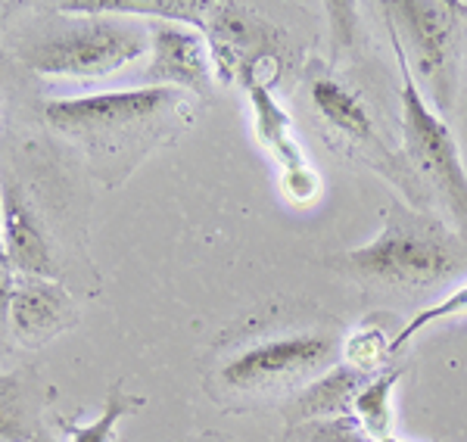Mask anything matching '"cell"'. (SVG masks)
<instances>
[{
    "label": "cell",
    "mask_w": 467,
    "mask_h": 442,
    "mask_svg": "<svg viewBox=\"0 0 467 442\" xmlns=\"http://www.w3.org/2000/svg\"><path fill=\"white\" fill-rule=\"evenodd\" d=\"M0 268H6V256H4V203H0Z\"/></svg>",
    "instance_id": "cell-20"
},
{
    "label": "cell",
    "mask_w": 467,
    "mask_h": 442,
    "mask_svg": "<svg viewBox=\"0 0 467 442\" xmlns=\"http://www.w3.org/2000/svg\"><path fill=\"white\" fill-rule=\"evenodd\" d=\"M150 69L147 81L156 87H178L187 94L209 97L215 91V66L206 37L187 22L153 19L150 22Z\"/></svg>",
    "instance_id": "cell-8"
},
{
    "label": "cell",
    "mask_w": 467,
    "mask_h": 442,
    "mask_svg": "<svg viewBox=\"0 0 467 442\" xmlns=\"http://www.w3.org/2000/svg\"><path fill=\"white\" fill-rule=\"evenodd\" d=\"M343 336L340 324L321 314L250 336L209 371L206 393L228 411L287 408L303 389L340 362Z\"/></svg>",
    "instance_id": "cell-3"
},
{
    "label": "cell",
    "mask_w": 467,
    "mask_h": 442,
    "mask_svg": "<svg viewBox=\"0 0 467 442\" xmlns=\"http://www.w3.org/2000/svg\"><path fill=\"white\" fill-rule=\"evenodd\" d=\"M393 44L399 78H402V91H399V109H402V159L409 162L411 175L418 178L424 193L431 197L433 212L442 209L449 215V224L462 231L467 237V169L462 159V147H458L455 134L446 125L424 91L418 87L411 75V66L405 59V50L399 37L389 32Z\"/></svg>",
    "instance_id": "cell-4"
},
{
    "label": "cell",
    "mask_w": 467,
    "mask_h": 442,
    "mask_svg": "<svg viewBox=\"0 0 467 442\" xmlns=\"http://www.w3.org/2000/svg\"><path fill=\"white\" fill-rule=\"evenodd\" d=\"M324 265L365 293L402 303L449 293L467 281V237L433 212L396 200L383 209V228L356 250L327 256Z\"/></svg>",
    "instance_id": "cell-1"
},
{
    "label": "cell",
    "mask_w": 467,
    "mask_h": 442,
    "mask_svg": "<svg viewBox=\"0 0 467 442\" xmlns=\"http://www.w3.org/2000/svg\"><path fill=\"white\" fill-rule=\"evenodd\" d=\"M464 112H467V97H464Z\"/></svg>",
    "instance_id": "cell-22"
},
{
    "label": "cell",
    "mask_w": 467,
    "mask_h": 442,
    "mask_svg": "<svg viewBox=\"0 0 467 442\" xmlns=\"http://www.w3.org/2000/svg\"><path fill=\"white\" fill-rule=\"evenodd\" d=\"M371 380V374L349 368L346 362H337L330 371H324L312 386L303 389L287 408V427L306 421H330V417H352V402L358 389Z\"/></svg>",
    "instance_id": "cell-12"
},
{
    "label": "cell",
    "mask_w": 467,
    "mask_h": 442,
    "mask_svg": "<svg viewBox=\"0 0 467 442\" xmlns=\"http://www.w3.org/2000/svg\"><path fill=\"white\" fill-rule=\"evenodd\" d=\"M75 303L59 283L32 277L13 293V343L22 349H41L75 324Z\"/></svg>",
    "instance_id": "cell-9"
},
{
    "label": "cell",
    "mask_w": 467,
    "mask_h": 442,
    "mask_svg": "<svg viewBox=\"0 0 467 442\" xmlns=\"http://www.w3.org/2000/svg\"><path fill=\"white\" fill-rule=\"evenodd\" d=\"M13 293L16 283L6 268H0V349L13 346Z\"/></svg>",
    "instance_id": "cell-18"
},
{
    "label": "cell",
    "mask_w": 467,
    "mask_h": 442,
    "mask_svg": "<svg viewBox=\"0 0 467 442\" xmlns=\"http://www.w3.org/2000/svg\"><path fill=\"white\" fill-rule=\"evenodd\" d=\"M402 374H405L402 365L374 374V377L358 389L356 402H352V417H356L358 427L374 442L387 439L389 433H393V389L399 380H402Z\"/></svg>",
    "instance_id": "cell-13"
},
{
    "label": "cell",
    "mask_w": 467,
    "mask_h": 442,
    "mask_svg": "<svg viewBox=\"0 0 467 442\" xmlns=\"http://www.w3.org/2000/svg\"><path fill=\"white\" fill-rule=\"evenodd\" d=\"M308 94H312V103L318 109L321 122L327 125V131L334 138L343 140L346 153L352 159H361L368 169L378 171L383 181L393 184L411 209L433 212L431 197L424 193L418 178L411 175L409 162L402 159V153L387 147V140L380 138L378 125H374L371 112L365 107V100L352 87H346L340 78H334L327 72H315L308 78Z\"/></svg>",
    "instance_id": "cell-7"
},
{
    "label": "cell",
    "mask_w": 467,
    "mask_h": 442,
    "mask_svg": "<svg viewBox=\"0 0 467 442\" xmlns=\"http://www.w3.org/2000/svg\"><path fill=\"white\" fill-rule=\"evenodd\" d=\"M244 85H246V97H250V109H253V128L259 144L265 147V153L277 162L284 175H296L303 169H312V162L306 159L303 144L296 138V128H293V118L287 116V109L277 103V97L271 94V87L265 81H259L255 69L244 72Z\"/></svg>",
    "instance_id": "cell-10"
},
{
    "label": "cell",
    "mask_w": 467,
    "mask_h": 442,
    "mask_svg": "<svg viewBox=\"0 0 467 442\" xmlns=\"http://www.w3.org/2000/svg\"><path fill=\"white\" fill-rule=\"evenodd\" d=\"M380 442H409V439H399V437H393V433H389L387 439H380Z\"/></svg>",
    "instance_id": "cell-21"
},
{
    "label": "cell",
    "mask_w": 467,
    "mask_h": 442,
    "mask_svg": "<svg viewBox=\"0 0 467 442\" xmlns=\"http://www.w3.org/2000/svg\"><path fill=\"white\" fill-rule=\"evenodd\" d=\"M380 13L402 44L418 87H424L431 107L446 116L462 85L467 6L449 0H396L383 4Z\"/></svg>",
    "instance_id": "cell-5"
},
{
    "label": "cell",
    "mask_w": 467,
    "mask_h": 442,
    "mask_svg": "<svg viewBox=\"0 0 467 442\" xmlns=\"http://www.w3.org/2000/svg\"><path fill=\"white\" fill-rule=\"evenodd\" d=\"M393 340H396V334H387V327H383L378 318H368V321H361L356 331H349L343 336L340 362L374 377V374L393 368V358H396Z\"/></svg>",
    "instance_id": "cell-14"
},
{
    "label": "cell",
    "mask_w": 467,
    "mask_h": 442,
    "mask_svg": "<svg viewBox=\"0 0 467 442\" xmlns=\"http://www.w3.org/2000/svg\"><path fill=\"white\" fill-rule=\"evenodd\" d=\"M140 406H144V399H138L128 389L116 386L109 393V399L103 402V411L90 424H63L66 442H112L116 439V427Z\"/></svg>",
    "instance_id": "cell-15"
},
{
    "label": "cell",
    "mask_w": 467,
    "mask_h": 442,
    "mask_svg": "<svg viewBox=\"0 0 467 442\" xmlns=\"http://www.w3.org/2000/svg\"><path fill=\"white\" fill-rule=\"evenodd\" d=\"M4 256L6 268L32 277L54 274V259H50V243L37 224L28 200L19 193V187H6L4 193Z\"/></svg>",
    "instance_id": "cell-11"
},
{
    "label": "cell",
    "mask_w": 467,
    "mask_h": 442,
    "mask_svg": "<svg viewBox=\"0 0 467 442\" xmlns=\"http://www.w3.org/2000/svg\"><path fill=\"white\" fill-rule=\"evenodd\" d=\"M287 442H374L356 417H330L287 427Z\"/></svg>",
    "instance_id": "cell-17"
},
{
    "label": "cell",
    "mask_w": 467,
    "mask_h": 442,
    "mask_svg": "<svg viewBox=\"0 0 467 442\" xmlns=\"http://www.w3.org/2000/svg\"><path fill=\"white\" fill-rule=\"evenodd\" d=\"M35 417L16 377L0 374V442H32Z\"/></svg>",
    "instance_id": "cell-16"
},
{
    "label": "cell",
    "mask_w": 467,
    "mask_h": 442,
    "mask_svg": "<svg viewBox=\"0 0 467 442\" xmlns=\"http://www.w3.org/2000/svg\"><path fill=\"white\" fill-rule=\"evenodd\" d=\"M150 50V28L125 16H88L75 19L59 32L41 37L22 50V59L41 75L66 78H103L125 69Z\"/></svg>",
    "instance_id": "cell-6"
},
{
    "label": "cell",
    "mask_w": 467,
    "mask_h": 442,
    "mask_svg": "<svg viewBox=\"0 0 467 442\" xmlns=\"http://www.w3.org/2000/svg\"><path fill=\"white\" fill-rule=\"evenodd\" d=\"M193 442H237L234 437H224V433H206V437L193 439Z\"/></svg>",
    "instance_id": "cell-19"
},
{
    "label": "cell",
    "mask_w": 467,
    "mask_h": 442,
    "mask_svg": "<svg viewBox=\"0 0 467 442\" xmlns=\"http://www.w3.org/2000/svg\"><path fill=\"white\" fill-rule=\"evenodd\" d=\"M193 97L178 87H128L72 100H50L44 116L88 153L90 169L119 184L156 147L191 122Z\"/></svg>",
    "instance_id": "cell-2"
}]
</instances>
